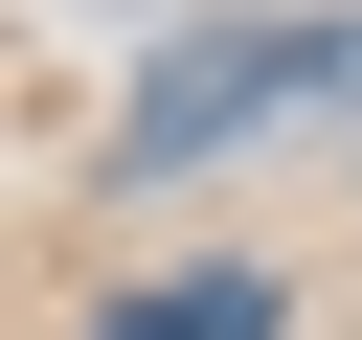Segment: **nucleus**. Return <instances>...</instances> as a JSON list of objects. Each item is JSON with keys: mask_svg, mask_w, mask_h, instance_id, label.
<instances>
[{"mask_svg": "<svg viewBox=\"0 0 362 340\" xmlns=\"http://www.w3.org/2000/svg\"><path fill=\"white\" fill-rule=\"evenodd\" d=\"M272 113H339V136H362V23H181V45L136 68V113H113V181H204V159H249Z\"/></svg>", "mask_w": 362, "mask_h": 340, "instance_id": "1", "label": "nucleus"}, {"mask_svg": "<svg viewBox=\"0 0 362 340\" xmlns=\"http://www.w3.org/2000/svg\"><path fill=\"white\" fill-rule=\"evenodd\" d=\"M294 295L272 272H158V295H90V340H272Z\"/></svg>", "mask_w": 362, "mask_h": 340, "instance_id": "2", "label": "nucleus"}]
</instances>
